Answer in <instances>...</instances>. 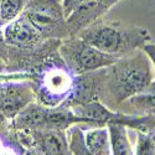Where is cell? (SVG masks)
I'll use <instances>...</instances> for the list:
<instances>
[{
    "mask_svg": "<svg viewBox=\"0 0 155 155\" xmlns=\"http://www.w3.org/2000/svg\"><path fill=\"white\" fill-rule=\"evenodd\" d=\"M153 68V63L143 48L119 57L117 62L107 67L104 83L108 93L115 103H122L145 92L155 80Z\"/></svg>",
    "mask_w": 155,
    "mask_h": 155,
    "instance_id": "6da1fadb",
    "label": "cell"
},
{
    "mask_svg": "<svg viewBox=\"0 0 155 155\" xmlns=\"http://www.w3.org/2000/svg\"><path fill=\"white\" fill-rule=\"evenodd\" d=\"M82 40L106 54L123 57L151 42L145 28L98 20L77 35Z\"/></svg>",
    "mask_w": 155,
    "mask_h": 155,
    "instance_id": "7a4b0ae2",
    "label": "cell"
},
{
    "mask_svg": "<svg viewBox=\"0 0 155 155\" xmlns=\"http://www.w3.org/2000/svg\"><path fill=\"white\" fill-rule=\"evenodd\" d=\"M38 70L40 72L35 74L34 80V91L40 104L66 108L74 92L77 74L68 68L60 54L50 56V61L41 63Z\"/></svg>",
    "mask_w": 155,
    "mask_h": 155,
    "instance_id": "3957f363",
    "label": "cell"
},
{
    "mask_svg": "<svg viewBox=\"0 0 155 155\" xmlns=\"http://www.w3.org/2000/svg\"><path fill=\"white\" fill-rule=\"evenodd\" d=\"M58 54L68 68L76 74H83L101 68H107L119 58L96 48L78 36L61 40Z\"/></svg>",
    "mask_w": 155,
    "mask_h": 155,
    "instance_id": "277c9868",
    "label": "cell"
},
{
    "mask_svg": "<svg viewBox=\"0 0 155 155\" xmlns=\"http://www.w3.org/2000/svg\"><path fill=\"white\" fill-rule=\"evenodd\" d=\"M22 14L45 40H63L68 37L67 18L62 0H30Z\"/></svg>",
    "mask_w": 155,
    "mask_h": 155,
    "instance_id": "5b68a950",
    "label": "cell"
},
{
    "mask_svg": "<svg viewBox=\"0 0 155 155\" xmlns=\"http://www.w3.org/2000/svg\"><path fill=\"white\" fill-rule=\"evenodd\" d=\"M83 122L72 109L64 107H46L30 103L14 118L18 129L29 130H62L72 123Z\"/></svg>",
    "mask_w": 155,
    "mask_h": 155,
    "instance_id": "8992f818",
    "label": "cell"
},
{
    "mask_svg": "<svg viewBox=\"0 0 155 155\" xmlns=\"http://www.w3.org/2000/svg\"><path fill=\"white\" fill-rule=\"evenodd\" d=\"M72 112L86 123H93L98 127L108 124H122L135 129L137 132H153L155 128V115H129L112 112L98 101H92L72 107Z\"/></svg>",
    "mask_w": 155,
    "mask_h": 155,
    "instance_id": "52a82bcc",
    "label": "cell"
},
{
    "mask_svg": "<svg viewBox=\"0 0 155 155\" xmlns=\"http://www.w3.org/2000/svg\"><path fill=\"white\" fill-rule=\"evenodd\" d=\"M3 31L6 44L19 50H36L46 42L40 31L24 14L6 24Z\"/></svg>",
    "mask_w": 155,
    "mask_h": 155,
    "instance_id": "ba28073f",
    "label": "cell"
},
{
    "mask_svg": "<svg viewBox=\"0 0 155 155\" xmlns=\"http://www.w3.org/2000/svg\"><path fill=\"white\" fill-rule=\"evenodd\" d=\"M119 0H89L77 6L67 16L68 37L77 36L84 29L101 20Z\"/></svg>",
    "mask_w": 155,
    "mask_h": 155,
    "instance_id": "9c48e42d",
    "label": "cell"
},
{
    "mask_svg": "<svg viewBox=\"0 0 155 155\" xmlns=\"http://www.w3.org/2000/svg\"><path fill=\"white\" fill-rule=\"evenodd\" d=\"M34 96V86L29 82L0 84V110L5 118H15L30 104Z\"/></svg>",
    "mask_w": 155,
    "mask_h": 155,
    "instance_id": "30bf717a",
    "label": "cell"
},
{
    "mask_svg": "<svg viewBox=\"0 0 155 155\" xmlns=\"http://www.w3.org/2000/svg\"><path fill=\"white\" fill-rule=\"evenodd\" d=\"M84 135V143L91 155H110V138L108 128L89 129Z\"/></svg>",
    "mask_w": 155,
    "mask_h": 155,
    "instance_id": "8fae6325",
    "label": "cell"
},
{
    "mask_svg": "<svg viewBox=\"0 0 155 155\" xmlns=\"http://www.w3.org/2000/svg\"><path fill=\"white\" fill-rule=\"evenodd\" d=\"M109 130L110 138V147L113 155H134L132 144L129 141L127 127L122 124H108L107 125Z\"/></svg>",
    "mask_w": 155,
    "mask_h": 155,
    "instance_id": "7c38bea8",
    "label": "cell"
},
{
    "mask_svg": "<svg viewBox=\"0 0 155 155\" xmlns=\"http://www.w3.org/2000/svg\"><path fill=\"white\" fill-rule=\"evenodd\" d=\"M30 0H0V26L15 20L22 14Z\"/></svg>",
    "mask_w": 155,
    "mask_h": 155,
    "instance_id": "4fadbf2b",
    "label": "cell"
},
{
    "mask_svg": "<svg viewBox=\"0 0 155 155\" xmlns=\"http://www.w3.org/2000/svg\"><path fill=\"white\" fill-rule=\"evenodd\" d=\"M129 103L144 114L155 115V91H145L129 99Z\"/></svg>",
    "mask_w": 155,
    "mask_h": 155,
    "instance_id": "5bb4252c",
    "label": "cell"
},
{
    "mask_svg": "<svg viewBox=\"0 0 155 155\" xmlns=\"http://www.w3.org/2000/svg\"><path fill=\"white\" fill-rule=\"evenodd\" d=\"M138 139L134 155H155V133L137 132Z\"/></svg>",
    "mask_w": 155,
    "mask_h": 155,
    "instance_id": "9a60e30c",
    "label": "cell"
},
{
    "mask_svg": "<svg viewBox=\"0 0 155 155\" xmlns=\"http://www.w3.org/2000/svg\"><path fill=\"white\" fill-rule=\"evenodd\" d=\"M71 150L74 155H91V153L88 151L86 143H84V135L80 128H76L72 133Z\"/></svg>",
    "mask_w": 155,
    "mask_h": 155,
    "instance_id": "2e32d148",
    "label": "cell"
},
{
    "mask_svg": "<svg viewBox=\"0 0 155 155\" xmlns=\"http://www.w3.org/2000/svg\"><path fill=\"white\" fill-rule=\"evenodd\" d=\"M89 2V0H62V5H63V10H64V15L66 18L71 14V12L81 4Z\"/></svg>",
    "mask_w": 155,
    "mask_h": 155,
    "instance_id": "e0dca14e",
    "label": "cell"
},
{
    "mask_svg": "<svg viewBox=\"0 0 155 155\" xmlns=\"http://www.w3.org/2000/svg\"><path fill=\"white\" fill-rule=\"evenodd\" d=\"M143 50H144V52L149 56V58H150V61L153 63V67L155 70V44L154 42H149L143 47Z\"/></svg>",
    "mask_w": 155,
    "mask_h": 155,
    "instance_id": "ac0fdd59",
    "label": "cell"
},
{
    "mask_svg": "<svg viewBox=\"0 0 155 155\" xmlns=\"http://www.w3.org/2000/svg\"><path fill=\"white\" fill-rule=\"evenodd\" d=\"M9 45L6 44L5 41V37H4V31L0 26V57H6V54H8V48Z\"/></svg>",
    "mask_w": 155,
    "mask_h": 155,
    "instance_id": "d6986e66",
    "label": "cell"
}]
</instances>
